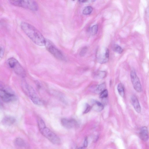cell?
I'll use <instances>...</instances> for the list:
<instances>
[{"label":"cell","mask_w":149,"mask_h":149,"mask_svg":"<svg viewBox=\"0 0 149 149\" xmlns=\"http://www.w3.org/2000/svg\"><path fill=\"white\" fill-rule=\"evenodd\" d=\"M20 26L23 32L35 44L40 46L45 45V39L36 28L25 22H22Z\"/></svg>","instance_id":"6da1fadb"},{"label":"cell","mask_w":149,"mask_h":149,"mask_svg":"<svg viewBox=\"0 0 149 149\" xmlns=\"http://www.w3.org/2000/svg\"><path fill=\"white\" fill-rule=\"evenodd\" d=\"M9 2L13 5L33 11H37L38 8L37 3L33 0H11Z\"/></svg>","instance_id":"7a4b0ae2"},{"label":"cell","mask_w":149,"mask_h":149,"mask_svg":"<svg viewBox=\"0 0 149 149\" xmlns=\"http://www.w3.org/2000/svg\"><path fill=\"white\" fill-rule=\"evenodd\" d=\"M45 46L47 50L56 58L61 61L65 60L63 53L50 40L45 39Z\"/></svg>","instance_id":"3957f363"},{"label":"cell","mask_w":149,"mask_h":149,"mask_svg":"<svg viewBox=\"0 0 149 149\" xmlns=\"http://www.w3.org/2000/svg\"><path fill=\"white\" fill-rule=\"evenodd\" d=\"M0 97L6 102H11L16 99L15 94L0 81Z\"/></svg>","instance_id":"277c9868"},{"label":"cell","mask_w":149,"mask_h":149,"mask_svg":"<svg viewBox=\"0 0 149 149\" xmlns=\"http://www.w3.org/2000/svg\"><path fill=\"white\" fill-rule=\"evenodd\" d=\"M9 66L13 69L16 73L22 77L26 76L25 71L18 61L15 58L11 57L7 61Z\"/></svg>","instance_id":"5b68a950"},{"label":"cell","mask_w":149,"mask_h":149,"mask_svg":"<svg viewBox=\"0 0 149 149\" xmlns=\"http://www.w3.org/2000/svg\"><path fill=\"white\" fill-rule=\"evenodd\" d=\"M23 86L25 91L29 96L32 102L37 105H41L42 102L33 88L25 82L23 84Z\"/></svg>","instance_id":"8992f818"},{"label":"cell","mask_w":149,"mask_h":149,"mask_svg":"<svg viewBox=\"0 0 149 149\" xmlns=\"http://www.w3.org/2000/svg\"><path fill=\"white\" fill-rule=\"evenodd\" d=\"M41 133L50 141L54 144H60V138L49 129L45 127L39 129Z\"/></svg>","instance_id":"52a82bcc"},{"label":"cell","mask_w":149,"mask_h":149,"mask_svg":"<svg viewBox=\"0 0 149 149\" xmlns=\"http://www.w3.org/2000/svg\"><path fill=\"white\" fill-rule=\"evenodd\" d=\"M130 77L132 84L134 89L138 92L142 91V86L140 80L134 70H132L130 73Z\"/></svg>","instance_id":"ba28073f"},{"label":"cell","mask_w":149,"mask_h":149,"mask_svg":"<svg viewBox=\"0 0 149 149\" xmlns=\"http://www.w3.org/2000/svg\"><path fill=\"white\" fill-rule=\"evenodd\" d=\"M62 125L65 127L70 129L77 126L78 125L77 122L73 119L62 118L61 121Z\"/></svg>","instance_id":"9c48e42d"},{"label":"cell","mask_w":149,"mask_h":149,"mask_svg":"<svg viewBox=\"0 0 149 149\" xmlns=\"http://www.w3.org/2000/svg\"><path fill=\"white\" fill-rule=\"evenodd\" d=\"M109 51L108 49H106L105 52L100 53L97 55V60L98 62L100 64H103L107 62L109 60Z\"/></svg>","instance_id":"30bf717a"},{"label":"cell","mask_w":149,"mask_h":149,"mask_svg":"<svg viewBox=\"0 0 149 149\" xmlns=\"http://www.w3.org/2000/svg\"><path fill=\"white\" fill-rule=\"evenodd\" d=\"M132 104L136 111L139 113L141 111V107L139 102L136 97L132 95L131 97Z\"/></svg>","instance_id":"8fae6325"},{"label":"cell","mask_w":149,"mask_h":149,"mask_svg":"<svg viewBox=\"0 0 149 149\" xmlns=\"http://www.w3.org/2000/svg\"><path fill=\"white\" fill-rule=\"evenodd\" d=\"M16 120L13 116H5L2 119V123L5 125L10 126L13 124Z\"/></svg>","instance_id":"7c38bea8"},{"label":"cell","mask_w":149,"mask_h":149,"mask_svg":"<svg viewBox=\"0 0 149 149\" xmlns=\"http://www.w3.org/2000/svg\"><path fill=\"white\" fill-rule=\"evenodd\" d=\"M140 136L142 140L147 141L148 139V129L146 127H142L140 130Z\"/></svg>","instance_id":"4fadbf2b"},{"label":"cell","mask_w":149,"mask_h":149,"mask_svg":"<svg viewBox=\"0 0 149 149\" xmlns=\"http://www.w3.org/2000/svg\"><path fill=\"white\" fill-rule=\"evenodd\" d=\"M14 143L15 146L18 149H22L26 145L24 141L20 137L16 138Z\"/></svg>","instance_id":"5bb4252c"},{"label":"cell","mask_w":149,"mask_h":149,"mask_svg":"<svg viewBox=\"0 0 149 149\" xmlns=\"http://www.w3.org/2000/svg\"><path fill=\"white\" fill-rule=\"evenodd\" d=\"M91 108L95 111L100 112L103 110L104 106L103 104L98 101H95L93 102Z\"/></svg>","instance_id":"9a60e30c"},{"label":"cell","mask_w":149,"mask_h":149,"mask_svg":"<svg viewBox=\"0 0 149 149\" xmlns=\"http://www.w3.org/2000/svg\"><path fill=\"white\" fill-rule=\"evenodd\" d=\"M106 84L104 83L97 86L94 92L96 94H100L102 91L105 89Z\"/></svg>","instance_id":"2e32d148"},{"label":"cell","mask_w":149,"mask_h":149,"mask_svg":"<svg viewBox=\"0 0 149 149\" xmlns=\"http://www.w3.org/2000/svg\"><path fill=\"white\" fill-rule=\"evenodd\" d=\"M117 89L119 95L122 97H124L125 95L124 87L122 84L120 83L118 84Z\"/></svg>","instance_id":"e0dca14e"},{"label":"cell","mask_w":149,"mask_h":149,"mask_svg":"<svg viewBox=\"0 0 149 149\" xmlns=\"http://www.w3.org/2000/svg\"><path fill=\"white\" fill-rule=\"evenodd\" d=\"M107 72L105 71H100L95 74V77L98 79H102L106 76Z\"/></svg>","instance_id":"ac0fdd59"},{"label":"cell","mask_w":149,"mask_h":149,"mask_svg":"<svg viewBox=\"0 0 149 149\" xmlns=\"http://www.w3.org/2000/svg\"><path fill=\"white\" fill-rule=\"evenodd\" d=\"M98 25L96 24L91 27L89 29L90 33L91 35H94L96 34L98 31Z\"/></svg>","instance_id":"d6986e66"},{"label":"cell","mask_w":149,"mask_h":149,"mask_svg":"<svg viewBox=\"0 0 149 149\" xmlns=\"http://www.w3.org/2000/svg\"><path fill=\"white\" fill-rule=\"evenodd\" d=\"M93 10L92 7L90 6L86 7L83 10V13L85 15L90 14Z\"/></svg>","instance_id":"ffe728a7"},{"label":"cell","mask_w":149,"mask_h":149,"mask_svg":"<svg viewBox=\"0 0 149 149\" xmlns=\"http://www.w3.org/2000/svg\"><path fill=\"white\" fill-rule=\"evenodd\" d=\"M108 95V91L107 89H105L100 94V97L102 99H105L107 97Z\"/></svg>","instance_id":"44dd1931"},{"label":"cell","mask_w":149,"mask_h":149,"mask_svg":"<svg viewBox=\"0 0 149 149\" xmlns=\"http://www.w3.org/2000/svg\"><path fill=\"white\" fill-rule=\"evenodd\" d=\"M114 51L118 54H121L123 52L122 48L118 45H116L113 48Z\"/></svg>","instance_id":"7402d4cb"},{"label":"cell","mask_w":149,"mask_h":149,"mask_svg":"<svg viewBox=\"0 0 149 149\" xmlns=\"http://www.w3.org/2000/svg\"><path fill=\"white\" fill-rule=\"evenodd\" d=\"M87 50V48L86 47H83L80 52L79 54L81 56H84L86 54Z\"/></svg>","instance_id":"603a6c76"},{"label":"cell","mask_w":149,"mask_h":149,"mask_svg":"<svg viewBox=\"0 0 149 149\" xmlns=\"http://www.w3.org/2000/svg\"><path fill=\"white\" fill-rule=\"evenodd\" d=\"M86 107L85 109L84 112V113H88L91 108V107L88 104H86Z\"/></svg>","instance_id":"cb8c5ba5"},{"label":"cell","mask_w":149,"mask_h":149,"mask_svg":"<svg viewBox=\"0 0 149 149\" xmlns=\"http://www.w3.org/2000/svg\"><path fill=\"white\" fill-rule=\"evenodd\" d=\"M88 145V141L87 137H86L84 139V148L87 147Z\"/></svg>","instance_id":"d4e9b609"},{"label":"cell","mask_w":149,"mask_h":149,"mask_svg":"<svg viewBox=\"0 0 149 149\" xmlns=\"http://www.w3.org/2000/svg\"><path fill=\"white\" fill-rule=\"evenodd\" d=\"M4 50L3 48L0 47V57L2 58L4 55Z\"/></svg>","instance_id":"484cf974"},{"label":"cell","mask_w":149,"mask_h":149,"mask_svg":"<svg viewBox=\"0 0 149 149\" xmlns=\"http://www.w3.org/2000/svg\"><path fill=\"white\" fill-rule=\"evenodd\" d=\"M36 85L37 86V87H38V88H40V84L39 82L38 81H36Z\"/></svg>","instance_id":"4316f807"},{"label":"cell","mask_w":149,"mask_h":149,"mask_svg":"<svg viewBox=\"0 0 149 149\" xmlns=\"http://www.w3.org/2000/svg\"><path fill=\"white\" fill-rule=\"evenodd\" d=\"M87 1V0H79V1L80 2H81V3H84V2H85L86 1Z\"/></svg>","instance_id":"83f0119b"},{"label":"cell","mask_w":149,"mask_h":149,"mask_svg":"<svg viewBox=\"0 0 149 149\" xmlns=\"http://www.w3.org/2000/svg\"><path fill=\"white\" fill-rule=\"evenodd\" d=\"M77 149H85L84 147H81L78 148Z\"/></svg>","instance_id":"f1b7e54d"}]
</instances>
